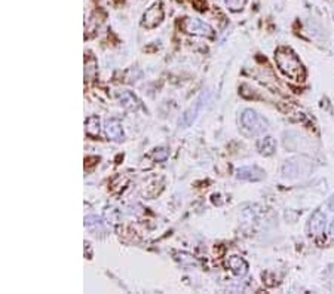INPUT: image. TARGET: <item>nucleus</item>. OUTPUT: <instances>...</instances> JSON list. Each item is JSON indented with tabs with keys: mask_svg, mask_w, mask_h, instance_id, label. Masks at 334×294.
<instances>
[{
	"mask_svg": "<svg viewBox=\"0 0 334 294\" xmlns=\"http://www.w3.org/2000/svg\"><path fill=\"white\" fill-rule=\"evenodd\" d=\"M275 62H276L278 69L291 80H296V82L304 80L306 72H304L303 64L300 62L297 55L290 48H278L275 52Z\"/></svg>",
	"mask_w": 334,
	"mask_h": 294,
	"instance_id": "1",
	"label": "nucleus"
},
{
	"mask_svg": "<svg viewBox=\"0 0 334 294\" xmlns=\"http://www.w3.org/2000/svg\"><path fill=\"white\" fill-rule=\"evenodd\" d=\"M239 122H241L243 131L250 135H261L269 129L268 121L251 108L243 110L239 118Z\"/></svg>",
	"mask_w": 334,
	"mask_h": 294,
	"instance_id": "2",
	"label": "nucleus"
},
{
	"mask_svg": "<svg viewBox=\"0 0 334 294\" xmlns=\"http://www.w3.org/2000/svg\"><path fill=\"white\" fill-rule=\"evenodd\" d=\"M180 29L187 34L202 36V37H213L214 30L204 21L197 18H184L180 22Z\"/></svg>",
	"mask_w": 334,
	"mask_h": 294,
	"instance_id": "3",
	"label": "nucleus"
},
{
	"mask_svg": "<svg viewBox=\"0 0 334 294\" xmlns=\"http://www.w3.org/2000/svg\"><path fill=\"white\" fill-rule=\"evenodd\" d=\"M164 19V8H162V3H154L152 8H149L144 15H143V27L146 29H154L158 27Z\"/></svg>",
	"mask_w": 334,
	"mask_h": 294,
	"instance_id": "4",
	"label": "nucleus"
},
{
	"mask_svg": "<svg viewBox=\"0 0 334 294\" xmlns=\"http://www.w3.org/2000/svg\"><path fill=\"white\" fill-rule=\"evenodd\" d=\"M307 229H309V233L312 236H321L325 231V214H322L319 210L315 211L310 217V220H309Z\"/></svg>",
	"mask_w": 334,
	"mask_h": 294,
	"instance_id": "5",
	"label": "nucleus"
},
{
	"mask_svg": "<svg viewBox=\"0 0 334 294\" xmlns=\"http://www.w3.org/2000/svg\"><path fill=\"white\" fill-rule=\"evenodd\" d=\"M238 178L245 182H258L264 178V171L258 167H242L238 170Z\"/></svg>",
	"mask_w": 334,
	"mask_h": 294,
	"instance_id": "6",
	"label": "nucleus"
},
{
	"mask_svg": "<svg viewBox=\"0 0 334 294\" xmlns=\"http://www.w3.org/2000/svg\"><path fill=\"white\" fill-rule=\"evenodd\" d=\"M228 267L238 277H243L248 270V264L239 256H232L228 259Z\"/></svg>",
	"mask_w": 334,
	"mask_h": 294,
	"instance_id": "7",
	"label": "nucleus"
},
{
	"mask_svg": "<svg viewBox=\"0 0 334 294\" xmlns=\"http://www.w3.org/2000/svg\"><path fill=\"white\" fill-rule=\"evenodd\" d=\"M104 129H106L107 137L110 140H113V141H121V140H123V129H122V125L119 121H116V119L107 121Z\"/></svg>",
	"mask_w": 334,
	"mask_h": 294,
	"instance_id": "8",
	"label": "nucleus"
},
{
	"mask_svg": "<svg viewBox=\"0 0 334 294\" xmlns=\"http://www.w3.org/2000/svg\"><path fill=\"white\" fill-rule=\"evenodd\" d=\"M282 172L285 177H297L300 175V172H303L302 165H300V159H291L287 161L282 167Z\"/></svg>",
	"mask_w": 334,
	"mask_h": 294,
	"instance_id": "9",
	"label": "nucleus"
},
{
	"mask_svg": "<svg viewBox=\"0 0 334 294\" xmlns=\"http://www.w3.org/2000/svg\"><path fill=\"white\" fill-rule=\"evenodd\" d=\"M257 149L260 150V153L264 156L274 155L276 150V143L272 137H264L257 143Z\"/></svg>",
	"mask_w": 334,
	"mask_h": 294,
	"instance_id": "10",
	"label": "nucleus"
},
{
	"mask_svg": "<svg viewBox=\"0 0 334 294\" xmlns=\"http://www.w3.org/2000/svg\"><path fill=\"white\" fill-rule=\"evenodd\" d=\"M204 98H205V94H202V95H201V98H199L196 103H195V106H193V107L190 108V110H187V111L184 113V116H183V125L189 126V125L195 121V118L197 116L199 110H201V107H202V101H204Z\"/></svg>",
	"mask_w": 334,
	"mask_h": 294,
	"instance_id": "11",
	"label": "nucleus"
},
{
	"mask_svg": "<svg viewBox=\"0 0 334 294\" xmlns=\"http://www.w3.org/2000/svg\"><path fill=\"white\" fill-rule=\"evenodd\" d=\"M121 104L128 110H137L140 107V101L134 97V94L129 93V91H125L121 94Z\"/></svg>",
	"mask_w": 334,
	"mask_h": 294,
	"instance_id": "12",
	"label": "nucleus"
},
{
	"mask_svg": "<svg viewBox=\"0 0 334 294\" xmlns=\"http://www.w3.org/2000/svg\"><path fill=\"white\" fill-rule=\"evenodd\" d=\"M86 134L91 135V137H97L100 134V121L97 116H91L88 118L86 121Z\"/></svg>",
	"mask_w": 334,
	"mask_h": 294,
	"instance_id": "13",
	"label": "nucleus"
},
{
	"mask_svg": "<svg viewBox=\"0 0 334 294\" xmlns=\"http://www.w3.org/2000/svg\"><path fill=\"white\" fill-rule=\"evenodd\" d=\"M225 3H226V6L229 8V11L239 12V11H242L243 8H245L247 0H225Z\"/></svg>",
	"mask_w": 334,
	"mask_h": 294,
	"instance_id": "14",
	"label": "nucleus"
},
{
	"mask_svg": "<svg viewBox=\"0 0 334 294\" xmlns=\"http://www.w3.org/2000/svg\"><path fill=\"white\" fill-rule=\"evenodd\" d=\"M175 259L179 260V262H182L183 264H196V260L192 257V256H189V254H186V253H175Z\"/></svg>",
	"mask_w": 334,
	"mask_h": 294,
	"instance_id": "15",
	"label": "nucleus"
},
{
	"mask_svg": "<svg viewBox=\"0 0 334 294\" xmlns=\"http://www.w3.org/2000/svg\"><path fill=\"white\" fill-rule=\"evenodd\" d=\"M153 156H154V159H158V161H165L168 157V150L167 149H156Z\"/></svg>",
	"mask_w": 334,
	"mask_h": 294,
	"instance_id": "16",
	"label": "nucleus"
},
{
	"mask_svg": "<svg viewBox=\"0 0 334 294\" xmlns=\"http://www.w3.org/2000/svg\"><path fill=\"white\" fill-rule=\"evenodd\" d=\"M197 11H207V0H192Z\"/></svg>",
	"mask_w": 334,
	"mask_h": 294,
	"instance_id": "17",
	"label": "nucleus"
},
{
	"mask_svg": "<svg viewBox=\"0 0 334 294\" xmlns=\"http://www.w3.org/2000/svg\"><path fill=\"white\" fill-rule=\"evenodd\" d=\"M328 207H330L331 211H334V195L330 198V201H328Z\"/></svg>",
	"mask_w": 334,
	"mask_h": 294,
	"instance_id": "18",
	"label": "nucleus"
},
{
	"mask_svg": "<svg viewBox=\"0 0 334 294\" xmlns=\"http://www.w3.org/2000/svg\"><path fill=\"white\" fill-rule=\"evenodd\" d=\"M330 235L334 238V220L331 221V224H330Z\"/></svg>",
	"mask_w": 334,
	"mask_h": 294,
	"instance_id": "19",
	"label": "nucleus"
}]
</instances>
